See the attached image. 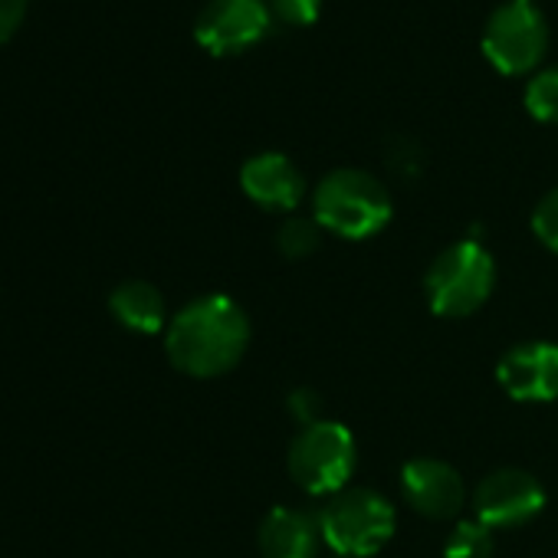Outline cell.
I'll use <instances>...</instances> for the list:
<instances>
[{
  "instance_id": "cell-1",
  "label": "cell",
  "mask_w": 558,
  "mask_h": 558,
  "mask_svg": "<svg viewBox=\"0 0 558 558\" xmlns=\"http://www.w3.org/2000/svg\"><path fill=\"white\" fill-rule=\"evenodd\" d=\"M250 349V319L223 293L191 300L165 329L168 362L187 378H220L240 365Z\"/></svg>"
},
{
  "instance_id": "cell-2",
  "label": "cell",
  "mask_w": 558,
  "mask_h": 558,
  "mask_svg": "<svg viewBox=\"0 0 558 558\" xmlns=\"http://www.w3.org/2000/svg\"><path fill=\"white\" fill-rule=\"evenodd\" d=\"M391 191L365 168H336L313 191V217L326 233L368 240L391 223Z\"/></svg>"
},
{
  "instance_id": "cell-3",
  "label": "cell",
  "mask_w": 558,
  "mask_h": 558,
  "mask_svg": "<svg viewBox=\"0 0 558 558\" xmlns=\"http://www.w3.org/2000/svg\"><path fill=\"white\" fill-rule=\"evenodd\" d=\"M496 290V259L476 240H457L440 250L424 276V293L440 319H466L486 306Z\"/></svg>"
},
{
  "instance_id": "cell-4",
  "label": "cell",
  "mask_w": 558,
  "mask_h": 558,
  "mask_svg": "<svg viewBox=\"0 0 558 558\" xmlns=\"http://www.w3.org/2000/svg\"><path fill=\"white\" fill-rule=\"evenodd\" d=\"M287 466H290L293 483L306 496L329 499L349 489V480L355 476V466H359L355 434L345 424L329 421V417L306 424L290 440Z\"/></svg>"
},
{
  "instance_id": "cell-5",
  "label": "cell",
  "mask_w": 558,
  "mask_h": 558,
  "mask_svg": "<svg viewBox=\"0 0 558 558\" xmlns=\"http://www.w3.org/2000/svg\"><path fill=\"white\" fill-rule=\"evenodd\" d=\"M326 548L339 558H372L395 535V506L388 496L368 486H349L329 496L319 509Z\"/></svg>"
},
{
  "instance_id": "cell-6",
  "label": "cell",
  "mask_w": 558,
  "mask_h": 558,
  "mask_svg": "<svg viewBox=\"0 0 558 558\" xmlns=\"http://www.w3.org/2000/svg\"><path fill=\"white\" fill-rule=\"evenodd\" d=\"M545 50L548 24L538 11V0H506L489 14L483 27V53L499 73H529L542 63Z\"/></svg>"
},
{
  "instance_id": "cell-7",
  "label": "cell",
  "mask_w": 558,
  "mask_h": 558,
  "mask_svg": "<svg viewBox=\"0 0 558 558\" xmlns=\"http://www.w3.org/2000/svg\"><path fill=\"white\" fill-rule=\"evenodd\" d=\"M476 519L496 529H519L545 509V486L519 466H499L486 473L473 489Z\"/></svg>"
},
{
  "instance_id": "cell-8",
  "label": "cell",
  "mask_w": 558,
  "mask_h": 558,
  "mask_svg": "<svg viewBox=\"0 0 558 558\" xmlns=\"http://www.w3.org/2000/svg\"><path fill=\"white\" fill-rule=\"evenodd\" d=\"M272 24L266 0H207L194 21L197 44L214 57L250 50Z\"/></svg>"
},
{
  "instance_id": "cell-9",
  "label": "cell",
  "mask_w": 558,
  "mask_h": 558,
  "mask_svg": "<svg viewBox=\"0 0 558 558\" xmlns=\"http://www.w3.org/2000/svg\"><path fill=\"white\" fill-rule=\"evenodd\" d=\"M496 381L512 401L522 404L558 401V345L542 339L512 345L496 365Z\"/></svg>"
},
{
  "instance_id": "cell-10",
  "label": "cell",
  "mask_w": 558,
  "mask_h": 558,
  "mask_svg": "<svg viewBox=\"0 0 558 558\" xmlns=\"http://www.w3.org/2000/svg\"><path fill=\"white\" fill-rule=\"evenodd\" d=\"M401 496L417 515L440 522L463 509L466 486L450 463L437 457H414L401 466Z\"/></svg>"
},
{
  "instance_id": "cell-11",
  "label": "cell",
  "mask_w": 558,
  "mask_h": 558,
  "mask_svg": "<svg viewBox=\"0 0 558 558\" xmlns=\"http://www.w3.org/2000/svg\"><path fill=\"white\" fill-rule=\"evenodd\" d=\"M240 187L256 207L276 214H293L306 197V178L283 151L250 155L240 168Z\"/></svg>"
},
{
  "instance_id": "cell-12",
  "label": "cell",
  "mask_w": 558,
  "mask_h": 558,
  "mask_svg": "<svg viewBox=\"0 0 558 558\" xmlns=\"http://www.w3.org/2000/svg\"><path fill=\"white\" fill-rule=\"evenodd\" d=\"M263 558H319L326 548L319 512L300 506H276L266 512L256 532Z\"/></svg>"
},
{
  "instance_id": "cell-13",
  "label": "cell",
  "mask_w": 558,
  "mask_h": 558,
  "mask_svg": "<svg viewBox=\"0 0 558 558\" xmlns=\"http://www.w3.org/2000/svg\"><path fill=\"white\" fill-rule=\"evenodd\" d=\"M109 313L116 316L119 326H125L129 332H138V336H155V332L168 329V323H171L161 290L145 283V279L119 283L109 296Z\"/></svg>"
},
{
  "instance_id": "cell-14",
  "label": "cell",
  "mask_w": 558,
  "mask_h": 558,
  "mask_svg": "<svg viewBox=\"0 0 558 558\" xmlns=\"http://www.w3.org/2000/svg\"><path fill=\"white\" fill-rule=\"evenodd\" d=\"M323 227L316 217H303V214H290L276 230V246L287 259H306L323 246Z\"/></svg>"
},
{
  "instance_id": "cell-15",
  "label": "cell",
  "mask_w": 558,
  "mask_h": 558,
  "mask_svg": "<svg viewBox=\"0 0 558 558\" xmlns=\"http://www.w3.org/2000/svg\"><path fill=\"white\" fill-rule=\"evenodd\" d=\"M493 548L496 538L486 522L460 519L444 542V558H493Z\"/></svg>"
},
{
  "instance_id": "cell-16",
  "label": "cell",
  "mask_w": 558,
  "mask_h": 558,
  "mask_svg": "<svg viewBox=\"0 0 558 558\" xmlns=\"http://www.w3.org/2000/svg\"><path fill=\"white\" fill-rule=\"evenodd\" d=\"M525 109L538 122H558V66H545L529 76Z\"/></svg>"
},
{
  "instance_id": "cell-17",
  "label": "cell",
  "mask_w": 558,
  "mask_h": 558,
  "mask_svg": "<svg viewBox=\"0 0 558 558\" xmlns=\"http://www.w3.org/2000/svg\"><path fill=\"white\" fill-rule=\"evenodd\" d=\"M532 233L551 253H558V187L548 191L532 210Z\"/></svg>"
},
{
  "instance_id": "cell-18",
  "label": "cell",
  "mask_w": 558,
  "mask_h": 558,
  "mask_svg": "<svg viewBox=\"0 0 558 558\" xmlns=\"http://www.w3.org/2000/svg\"><path fill=\"white\" fill-rule=\"evenodd\" d=\"M266 8L272 21L287 24V27H306L319 17L323 0H266Z\"/></svg>"
},
{
  "instance_id": "cell-19",
  "label": "cell",
  "mask_w": 558,
  "mask_h": 558,
  "mask_svg": "<svg viewBox=\"0 0 558 558\" xmlns=\"http://www.w3.org/2000/svg\"><path fill=\"white\" fill-rule=\"evenodd\" d=\"M287 411L293 414V421H296L300 427L316 424V421H323V398H319V391H313V388H296V391L287 398Z\"/></svg>"
},
{
  "instance_id": "cell-20",
  "label": "cell",
  "mask_w": 558,
  "mask_h": 558,
  "mask_svg": "<svg viewBox=\"0 0 558 558\" xmlns=\"http://www.w3.org/2000/svg\"><path fill=\"white\" fill-rule=\"evenodd\" d=\"M27 0H0V44H4L24 21Z\"/></svg>"
},
{
  "instance_id": "cell-21",
  "label": "cell",
  "mask_w": 558,
  "mask_h": 558,
  "mask_svg": "<svg viewBox=\"0 0 558 558\" xmlns=\"http://www.w3.org/2000/svg\"><path fill=\"white\" fill-rule=\"evenodd\" d=\"M336 558H339V555H336Z\"/></svg>"
}]
</instances>
